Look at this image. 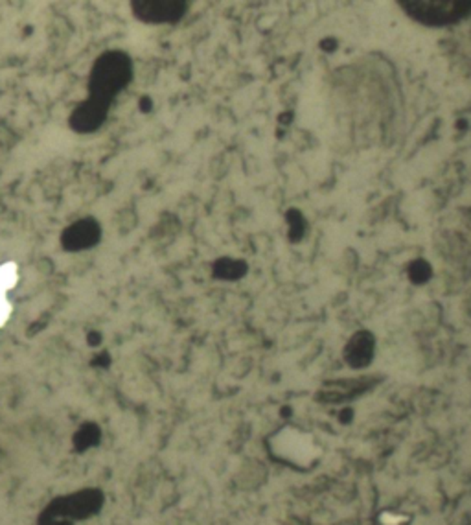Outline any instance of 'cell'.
Listing matches in <instances>:
<instances>
[{
    "mask_svg": "<svg viewBox=\"0 0 471 525\" xmlns=\"http://www.w3.org/2000/svg\"><path fill=\"white\" fill-rule=\"evenodd\" d=\"M407 14L427 24L453 23L471 11V2H405Z\"/></svg>",
    "mask_w": 471,
    "mask_h": 525,
    "instance_id": "6da1fadb",
    "label": "cell"
},
{
    "mask_svg": "<svg viewBox=\"0 0 471 525\" xmlns=\"http://www.w3.org/2000/svg\"><path fill=\"white\" fill-rule=\"evenodd\" d=\"M372 354H374V339L372 336L369 334H357L356 338L348 343L346 352H344L348 363L354 367L366 365V363L372 360Z\"/></svg>",
    "mask_w": 471,
    "mask_h": 525,
    "instance_id": "7a4b0ae2",
    "label": "cell"
}]
</instances>
